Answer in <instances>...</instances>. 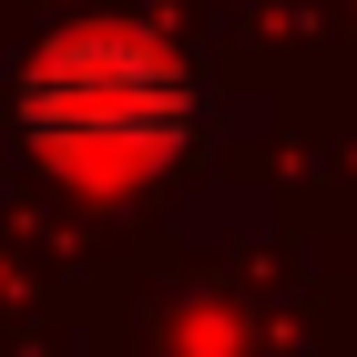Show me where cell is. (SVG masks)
<instances>
[{"instance_id": "1", "label": "cell", "mask_w": 357, "mask_h": 357, "mask_svg": "<svg viewBox=\"0 0 357 357\" xmlns=\"http://www.w3.org/2000/svg\"><path fill=\"white\" fill-rule=\"evenodd\" d=\"M174 112H184V82L153 41H123V31H72L41 52V72L21 82V123L52 153L92 174H133L174 143Z\"/></svg>"}]
</instances>
